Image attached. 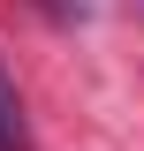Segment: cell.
<instances>
[{"label":"cell","instance_id":"cell-1","mask_svg":"<svg viewBox=\"0 0 144 151\" xmlns=\"http://www.w3.org/2000/svg\"><path fill=\"white\" fill-rule=\"evenodd\" d=\"M0 151H23V98L8 83V68H0Z\"/></svg>","mask_w":144,"mask_h":151}]
</instances>
